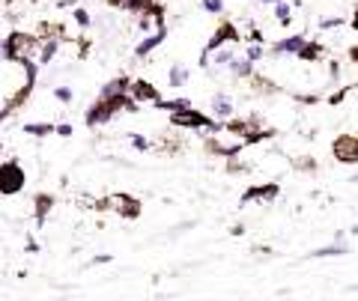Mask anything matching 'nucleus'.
I'll return each instance as SVG.
<instances>
[{"instance_id":"nucleus-5","label":"nucleus","mask_w":358,"mask_h":301,"mask_svg":"<svg viewBox=\"0 0 358 301\" xmlns=\"http://www.w3.org/2000/svg\"><path fill=\"white\" fill-rule=\"evenodd\" d=\"M331 155L340 164H358V134H340V138H335Z\"/></svg>"},{"instance_id":"nucleus-6","label":"nucleus","mask_w":358,"mask_h":301,"mask_svg":"<svg viewBox=\"0 0 358 301\" xmlns=\"http://www.w3.org/2000/svg\"><path fill=\"white\" fill-rule=\"evenodd\" d=\"M105 206L114 209L120 218H129V221H134V218L140 215V203L134 197H129V194H111L105 200Z\"/></svg>"},{"instance_id":"nucleus-29","label":"nucleus","mask_w":358,"mask_h":301,"mask_svg":"<svg viewBox=\"0 0 358 301\" xmlns=\"http://www.w3.org/2000/svg\"><path fill=\"white\" fill-rule=\"evenodd\" d=\"M352 233H358V227H355V230H352Z\"/></svg>"},{"instance_id":"nucleus-2","label":"nucleus","mask_w":358,"mask_h":301,"mask_svg":"<svg viewBox=\"0 0 358 301\" xmlns=\"http://www.w3.org/2000/svg\"><path fill=\"white\" fill-rule=\"evenodd\" d=\"M39 42L42 39H36V36L24 33V30H12L6 36V42H3V57L33 60V57H39Z\"/></svg>"},{"instance_id":"nucleus-25","label":"nucleus","mask_w":358,"mask_h":301,"mask_svg":"<svg viewBox=\"0 0 358 301\" xmlns=\"http://www.w3.org/2000/svg\"><path fill=\"white\" fill-rule=\"evenodd\" d=\"M60 134H63V138H69V134H72V125H60V129H57Z\"/></svg>"},{"instance_id":"nucleus-23","label":"nucleus","mask_w":358,"mask_h":301,"mask_svg":"<svg viewBox=\"0 0 358 301\" xmlns=\"http://www.w3.org/2000/svg\"><path fill=\"white\" fill-rule=\"evenodd\" d=\"M131 143H134V149H149V141L140 138V134H131Z\"/></svg>"},{"instance_id":"nucleus-9","label":"nucleus","mask_w":358,"mask_h":301,"mask_svg":"<svg viewBox=\"0 0 358 301\" xmlns=\"http://www.w3.org/2000/svg\"><path fill=\"white\" fill-rule=\"evenodd\" d=\"M277 191H281V188H277L275 182H268V185L248 188V194L242 197V200H245V203H251V200H275V197H277Z\"/></svg>"},{"instance_id":"nucleus-4","label":"nucleus","mask_w":358,"mask_h":301,"mask_svg":"<svg viewBox=\"0 0 358 301\" xmlns=\"http://www.w3.org/2000/svg\"><path fill=\"white\" fill-rule=\"evenodd\" d=\"M24 182H27V176H24V170L18 167V161L9 158L3 167H0V191H3L6 197H15L18 191H24Z\"/></svg>"},{"instance_id":"nucleus-11","label":"nucleus","mask_w":358,"mask_h":301,"mask_svg":"<svg viewBox=\"0 0 358 301\" xmlns=\"http://www.w3.org/2000/svg\"><path fill=\"white\" fill-rule=\"evenodd\" d=\"M230 72L236 78H251V75H254V60H251V57H236L230 63Z\"/></svg>"},{"instance_id":"nucleus-7","label":"nucleus","mask_w":358,"mask_h":301,"mask_svg":"<svg viewBox=\"0 0 358 301\" xmlns=\"http://www.w3.org/2000/svg\"><path fill=\"white\" fill-rule=\"evenodd\" d=\"M131 98L138 105H147V102H158V93L149 81H131Z\"/></svg>"},{"instance_id":"nucleus-12","label":"nucleus","mask_w":358,"mask_h":301,"mask_svg":"<svg viewBox=\"0 0 358 301\" xmlns=\"http://www.w3.org/2000/svg\"><path fill=\"white\" fill-rule=\"evenodd\" d=\"M212 114H215V116H230V114H233V98L224 96V93H218V96L212 98Z\"/></svg>"},{"instance_id":"nucleus-13","label":"nucleus","mask_w":358,"mask_h":301,"mask_svg":"<svg viewBox=\"0 0 358 301\" xmlns=\"http://www.w3.org/2000/svg\"><path fill=\"white\" fill-rule=\"evenodd\" d=\"M51 206H54V197L51 194H39V200H36V224H45V218H48L51 212Z\"/></svg>"},{"instance_id":"nucleus-19","label":"nucleus","mask_w":358,"mask_h":301,"mask_svg":"<svg viewBox=\"0 0 358 301\" xmlns=\"http://www.w3.org/2000/svg\"><path fill=\"white\" fill-rule=\"evenodd\" d=\"M72 18H75V24H78V27H90V15H87V9H75V12H72Z\"/></svg>"},{"instance_id":"nucleus-3","label":"nucleus","mask_w":358,"mask_h":301,"mask_svg":"<svg viewBox=\"0 0 358 301\" xmlns=\"http://www.w3.org/2000/svg\"><path fill=\"white\" fill-rule=\"evenodd\" d=\"M170 123L176 125V129H191V132H203L209 134L218 129V123H212L206 114L194 111V107H182V111H173V116H170Z\"/></svg>"},{"instance_id":"nucleus-21","label":"nucleus","mask_w":358,"mask_h":301,"mask_svg":"<svg viewBox=\"0 0 358 301\" xmlns=\"http://www.w3.org/2000/svg\"><path fill=\"white\" fill-rule=\"evenodd\" d=\"M340 24H344L340 18H322V21H319V30H337Z\"/></svg>"},{"instance_id":"nucleus-28","label":"nucleus","mask_w":358,"mask_h":301,"mask_svg":"<svg viewBox=\"0 0 358 301\" xmlns=\"http://www.w3.org/2000/svg\"><path fill=\"white\" fill-rule=\"evenodd\" d=\"M260 3H275V0H260Z\"/></svg>"},{"instance_id":"nucleus-1","label":"nucleus","mask_w":358,"mask_h":301,"mask_svg":"<svg viewBox=\"0 0 358 301\" xmlns=\"http://www.w3.org/2000/svg\"><path fill=\"white\" fill-rule=\"evenodd\" d=\"M33 63L30 60H18V57H3L0 63V90H3V116L12 114L15 105H21L30 96L33 87Z\"/></svg>"},{"instance_id":"nucleus-22","label":"nucleus","mask_w":358,"mask_h":301,"mask_svg":"<svg viewBox=\"0 0 358 301\" xmlns=\"http://www.w3.org/2000/svg\"><path fill=\"white\" fill-rule=\"evenodd\" d=\"M203 9H206V12H221L224 0H203Z\"/></svg>"},{"instance_id":"nucleus-8","label":"nucleus","mask_w":358,"mask_h":301,"mask_svg":"<svg viewBox=\"0 0 358 301\" xmlns=\"http://www.w3.org/2000/svg\"><path fill=\"white\" fill-rule=\"evenodd\" d=\"M304 48V36L302 33H295V36H286V39H281L275 45V57H290V54H299Z\"/></svg>"},{"instance_id":"nucleus-16","label":"nucleus","mask_w":358,"mask_h":301,"mask_svg":"<svg viewBox=\"0 0 358 301\" xmlns=\"http://www.w3.org/2000/svg\"><path fill=\"white\" fill-rule=\"evenodd\" d=\"M299 57H302V60L317 63V60L322 57V45H317V42H304V48L299 51Z\"/></svg>"},{"instance_id":"nucleus-27","label":"nucleus","mask_w":358,"mask_h":301,"mask_svg":"<svg viewBox=\"0 0 358 301\" xmlns=\"http://www.w3.org/2000/svg\"><path fill=\"white\" fill-rule=\"evenodd\" d=\"M57 3H60V6H66V3H72V0H57Z\"/></svg>"},{"instance_id":"nucleus-24","label":"nucleus","mask_w":358,"mask_h":301,"mask_svg":"<svg viewBox=\"0 0 358 301\" xmlns=\"http://www.w3.org/2000/svg\"><path fill=\"white\" fill-rule=\"evenodd\" d=\"M248 57H251V60L257 63L260 57H263V48H260V45H251V48H248Z\"/></svg>"},{"instance_id":"nucleus-10","label":"nucleus","mask_w":358,"mask_h":301,"mask_svg":"<svg viewBox=\"0 0 358 301\" xmlns=\"http://www.w3.org/2000/svg\"><path fill=\"white\" fill-rule=\"evenodd\" d=\"M165 36H167V27H161V30H156V33H147V39H143V42L138 45V48H134V51H138V57H143V54H149L152 48H158V45L165 42Z\"/></svg>"},{"instance_id":"nucleus-20","label":"nucleus","mask_w":358,"mask_h":301,"mask_svg":"<svg viewBox=\"0 0 358 301\" xmlns=\"http://www.w3.org/2000/svg\"><path fill=\"white\" fill-rule=\"evenodd\" d=\"M54 98L66 105V102H72V90L69 87H57V90H54Z\"/></svg>"},{"instance_id":"nucleus-26","label":"nucleus","mask_w":358,"mask_h":301,"mask_svg":"<svg viewBox=\"0 0 358 301\" xmlns=\"http://www.w3.org/2000/svg\"><path fill=\"white\" fill-rule=\"evenodd\" d=\"M352 27H355V30H358V9H355V15H352Z\"/></svg>"},{"instance_id":"nucleus-18","label":"nucleus","mask_w":358,"mask_h":301,"mask_svg":"<svg viewBox=\"0 0 358 301\" xmlns=\"http://www.w3.org/2000/svg\"><path fill=\"white\" fill-rule=\"evenodd\" d=\"M337 253H346V245H328V248L313 251V257H337Z\"/></svg>"},{"instance_id":"nucleus-17","label":"nucleus","mask_w":358,"mask_h":301,"mask_svg":"<svg viewBox=\"0 0 358 301\" xmlns=\"http://www.w3.org/2000/svg\"><path fill=\"white\" fill-rule=\"evenodd\" d=\"M275 15H277V21L281 24H290V18H293V9H290V3H275Z\"/></svg>"},{"instance_id":"nucleus-15","label":"nucleus","mask_w":358,"mask_h":301,"mask_svg":"<svg viewBox=\"0 0 358 301\" xmlns=\"http://www.w3.org/2000/svg\"><path fill=\"white\" fill-rule=\"evenodd\" d=\"M24 132L36 134V138H48V134L54 132V125L51 123H24Z\"/></svg>"},{"instance_id":"nucleus-14","label":"nucleus","mask_w":358,"mask_h":301,"mask_svg":"<svg viewBox=\"0 0 358 301\" xmlns=\"http://www.w3.org/2000/svg\"><path fill=\"white\" fill-rule=\"evenodd\" d=\"M188 78H191V75H188L185 66H173L167 72V84L170 87H182V84H188Z\"/></svg>"}]
</instances>
